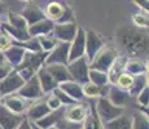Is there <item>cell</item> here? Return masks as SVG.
Segmentation results:
<instances>
[{"instance_id":"obj_1","label":"cell","mask_w":149,"mask_h":129,"mask_svg":"<svg viewBox=\"0 0 149 129\" xmlns=\"http://www.w3.org/2000/svg\"><path fill=\"white\" fill-rule=\"evenodd\" d=\"M116 38L118 44L132 57H139L148 50V36L132 27H121Z\"/></svg>"},{"instance_id":"obj_2","label":"cell","mask_w":149,"mask_h":129,"mask_svg":"<svg viewBox=\"0 0 149 129\" xmlns=\"http://www.w3.org/2000/svg\"><path fill=\"white\" fill-rule=\"evenodd\" d=\"M48 53L47 52H26L24 56V59L17 67H14L13 70H16V72L22 77L24 81H27L29 79H31L34 75H36L38 70L44 66L45 58H47Z\"/></svg>"},{"instance_id":"obj_3","label":"cell","mask_w":149,"mask_h":129,"mask_svg":"<svg viewBox=\"0 0 149 129\" xmlns=\"http://www.w3.org/2000/svg\"><path fill=\"white\" fill-rule=\"evenodd\" d=\"M119 57L118 52L114 48L104 45L95 57L90 62V68L91 70H97V71H102V72H108L109 68L113 66V63L116 62V59Z\"/></svg>"},{"instance_id":"obj_4","label":"cell","mask_w":149,"mask_h":129,"mask_svg":"<svg viewBox=\"0 0 149 129\" xmlns=\"http://www.w3.org/2000/svg\"><path fill=\"white\" fill-rule=\"evenodd\" d=\"M95 107H96L97 115H99L100 120L102 121V124H105V123H108V121H111V120H114L116 117L125 114L123 107L114 106L107 97H100V98L97 99V102L95 103Z\"/></svg>"},{"instance_id":"obj_5","label":"cell","mask_w":149,"mask_h":129,"mask_svg":"<svg viewBox=\"0 0 149 129\" xmlns=\"http://www.w3.org/2000/svg\"><path fill=\"white\" fill-rule=\"evenodd\" d=\"M68 70L70 74V77L73 81L83 85L84 83L90 81L88 80V72H90V65L86 57L75 59V61L68 63Z\"/></svg>"},{"instance_id":"obj_6","label":"cell","mask_w":149,"mask_h":129,"mask_svg":"<svg viewBox=\"0 0 149 129\" xmlns=\"http://www.w3.org/2000/svg\"><path fill=\"white\" fill-rule=\"evenodd\" d=\"M22 77L16 72V70H12L4 79L0 80V97H5L9 94L16 93L19 88L24 85Z\"/></svg>"},{"instance_id":"obj_7","label":"cell","mask_w":149,"mask_h":129,"mask_svg":"<svg viewBox=\"0 0 149 129\" xmlns=\"http://www.w3.org/2000/svg\"><path fill=\"white\" fill-rule=\"evenodd\" d=\"M105 45L102 38L93 30L86 31V49H84V57L87 58L88 63L93 59V57L97 54V52Z\"/></svg>"},{"instance_id":"obj_8","label":"cell","mask_w":149,"mask_h":129,"mask_svg":"<svg viewBox=\"0 0 149 129\" xmlns=\"http://www.w3.org/2000/svg\"><path fill=\"white\" fill-rule=\"evenodd\" d=\"M84 49H86V31L78 26L77 34L74 36L73 41L70 43V47H69V59H68L69 63L81 58V57H84Z\"/></svg>"},{"instance_id":"obj_9","label":"cell","mask_w":149,"mask_h":129,"mask_svg":"<svg viewBox=\"0 0 149 129\" xmlns=\"http://www.w3.org/2000/svg\"><path fill=\"white\" fill-rule=\"evenodd\" d=\"M17 93H18V97H21L22 99H27V101L38 99L43 97V92H42L40 84H39L38 76L34 75L31 79L25 81L24 85L17 90Z\"/></svg>"},{"instance_id":"obj_10","label":"cell","mask_w":149,"mask_h":129,"mask_svg":"<svg viewBox=\"0 0 149 129\" xmlns=\"http://www.w3.org/2000/svg\"><path fill=\"white\" fill-rule=\"evenodd\" d=\"M69 47H70V43L58 41V44L48 53L44 65H68Z\"/></svg>"},{"instance_id":"obj_11","label":"cell","mask_w":149,"mask_h":129,"mask_svg":"<svg viewBox=\"0 0 149 129\" xmlns=\"http://www.w3.org/2000/svg\"><path fill=\"white\" fill-rule=\"evenodd\" d=\"M78 30V25L75 22L71 23H54L52 30V35L57 41L61 43H71Z\"/></svg>"},{"instance_id":"obj_12","label":"cell","mask_w":149,"mask_h":129,"mask_svg":"<svg viewBox=\"0 0 149 129\" xmlns=\"http://www.w3.org/2000/svg\"><path fill=\"white\" fill-rule=\"evenodd\" d=\"M25 117L22 115L10 112L8 108L0 103V127L1 129H17Z\"/></svg>"},{"instance_id":"obj_13","label":"cell","mask_w":149,"mask_h":129,"mask_svg":"<svg viewBox=\"0 0 149 129\" xmlns=\"http://www.w3.org/2000/svg\"><path fill=\"white\" fill-rule=\"evenodd\" d=\"M86 116H87V110L84 108V106L77 105V103L68 106V108H65L64 111V119L75 124H82Z\"/></svg>"},{"instance_id":"obj_14","label":"cell","mask_w":149,"mask_h":129,"mask_svg":"<svg viewBox=\"0 0 149 129\" xmlns=\"http://www.w3.org/2000/svg\"><path fill=\"white\" fill-rule=\"evenodd\" d=\"M54 27V22H52L51 19L44 18L42 21L36 22V23L31 25L27 27V34L30 38H38L42 35H49L52 32Z\"/></svg>"},{"instance_id":"obj_15","label":"cell","mask_w":149,"mask_h":129,"mask_svg":"<svg viewBox=\"0 0 149 129\" xmlns=\"http://www.w3.org/2000/svg\"><path fill=\"white\" fill-rule=\"evenodd\" d=\"M36 76H38V80H39V84H40L43 94L52 93V92L58 87V83L49 75V72L45 70L44 66H42V67L38 70Z\"/></svg>"},{"instance_id":"obj_16","label":"cell","mask_w":149,"mask_h":129,"mask_svg":"<svg viewBox=\"0 0 149 129\" xmlns=\"http://www.w3.org/2000/svg\"><path fill=\"white\" fill-rule=\"evenodd\" d=\"M1 105L4 106L5 108H8L10 112L17 114V115H22V114L25 112V108H26V105H25L24 99L18 96H13V94L3 97Z\"/></svg>"},{"instance_id":"obj_17","label":"cell","mask_w":149,"mask_h":129,"mask_svg":"<svg viewBox=\"0 0 149 129\" xmlns=\"http://www.w3.org/2000/svg\"><path fill=\"white\" fill-rule=\"evenodd\" d=\"M21 14L22 17L25 18V21L27 22V26H31L36 22L42 21V19L45 18L44 16V12L38 7V5H34V4H29L24 9L21 10Z\"/></svg>"},{"instance_id":"obj_18","label":"cell","mask_w":149,"mask_h":129,"mask_svg":"<svg viewBox=\"0 0 149 129\" xmlns=\"http://www.w3.org/2000/svg\"><path fill=\"white\" fill-rule=\"evenodd\" d=\"M58 88L61 90H64L65 93H66L70 98H73L75 102H81L84 99L82 85L78 84V83H75V81H73V80H68V81L61 83V84H58Z\"/></svg>"},{"instance_id":"obj_19","label":"cell","mask_w":149,"mask_h":129,"mask_svg":"<svg viewBox=\"0 0 149 129\" xmlns=\"http://www.w3.org/2000/svg\"><path fill=\"white\" fill-rule=\"evenodd\" d=\"M25 53H26L25 49H22V48L12 44V47H9L5 52H3V56H4L5 62L12 66V68H14L22 62Z\"/></svg>"},{"instance_id":"obj_20","label":"cell","mask_w":149,"mask_h":129,"mask_svg":"<svg viewBox=\"0 0 149 129\" xmlns=\"http://www.w3.org/2000/svg\"><path fill=\"white\" fill-rule=\"evenodd\" d=\"M49 112H51V110L48 108L47 103H45V99H43V101H38V102L33 103V105L27 108L26 115H27V119L34 123V121H36V120L42 119V117H44L45 115H48Z\"/></svg>"},{"instance_id":"obj_21","label":"cell","mask_w":149,"mask_h":129,"mask_svg":"<svg viewBox=\"0 0 149 129\" xmlns=\"http://www.w3.org/2000/svg\"><path fill=\"white\" fill-rule=\"evenodd\" d=\"M44 67L58 84L68 81V80H71L70 74H69L68 70V65H44Z\"/></svg>"},{"instance_id":"obj_22","label":"cell","mask_w":149,"mask_h":129,"mask_svg":"<svg viewBox=\"0 0 149 129\" xmlns=\"http://www.w3.org/2000/svg\"><path fill=\"white\" fill-rule=\"evenodd\" d=\"M64 111H65L64 108L51 111L48 115H45L44 117H42V119L34 121V124H35L36 127H39L40 129H48L49 127H52V125H56L57 123L64 117Z\"/></svg>"},{"instance_id":"obj_23","label":"cell","mask_w":149,"mask_h":129,"mask_svg":"<svg viewBox=\"0 0 149 129\" xmlns=\"http://www.w3.org/2000/svg\"><path fill=\"white\" fill-rule=\"evenodd\" d=\"M125 71L132 76H137V75H144V74H147L148 67L141 59L136 58V57H132V58L126 59Z\"/></svg>"},{"instance_id":"obj_24","label":"cell","mask_w":149,"mask_h":129,"mask_svg":"<svg viewBox=\"0 0 149 129\" xmlns=\"http://www.w3.org/2000/svg\"><path fill=\"white\" fill-rule=\"evenodd\" d=\"M128 93L126 90L118 88L117 85H113V87L109 89V93H108V97L107 98L113 103L114 106H118V107H125L126 102H127V98H128Z\"/></svg>"},{"instance_id":"obj_25","label":"cell","mask_w":149,"mask_h":129,"mask_svg":"<svg viewBox=\"0 0 149 129\" xmlns=\"http://www.w3.org/2000/svg\"><path fill=\"white\" fill-rule=\"evenodd\" d=\"M90 114L86 116L84 121H83V129H105L102 121L100 120L99 115L96 112V107L95 103H91L90 105Z\"/></svg>"},{"instance_id":"obj_26","label":"cell","mask_w":149,"mask_h":129,"mask_svg":"<svg viewBox=\"0 0 149 129\" xmlns=\"http://www.w3.org/2000/svg\"><path fill=\"white\" fill-rule=\"evenodd\" d=\"M0 28H1L4 32H7L9 35V38L13 40V41H26V40L30 39L27 31L24 30H18V28L13 27L9 23H1L0 25Z\"/></svg>"},{"instance_id":"obj_27","label":"cell","mask_w":149,"mask_h":129,"mask_svg":"<svg viewBox=\"0 0 149 129\" xmlns=\"http://www.w3.org/2000/svg\"><path fill=\"white\" fill-rule=\"evenodd\" d=\"M64 10H65V5L64 4L57 3V1H52V3H49V4L47 5V8H45L44 16H47L48 19H51L52 22L56 23V22L62 17Z\"/></svg>"},{"instance_id":"obj_28","label":"cell","mask_w":149,"mask_h":129,"mask_svg":"<svg viewBox=\"0 0 149 129\" xmlns=\"http://www.w3.org/2000/svg\"><path fill=\"white\" fill-rule=\"evenodd\" d=\"M125 63H126V59L122 58V57H118V58L116 59V62H114L113 66L109 68V71L107 72L108 74L109 83L116 84L117 77H118L123 72V71H125Z\"/></svg>"},{"instance_id":"obj_29","label":"cell","mask_w":149,"mask_h":129,"mask_svg":"<svg viewBox=\"0 0 149 129\" xmlns=\"http://www.w3.org/2000/svg\"><path fill=\"white\" fill-rule=\"evenodd\" d=\"M145 87H148V76L145 75H137L134 76L132 85L130 87V89L127 90L128 96H137Z\"/></svg>"},{"instance_id":"obj_30","label":"cell","mask_w":149,"mask_h":129,"mask_svg":"<svg viewBox=\"0 0 149 129\" xmlns=\"http://www.w3.org/2000/svg\"><path fill=\"white\" fill-rule=\"evenodd\" d=\"M105 129H131V120L123 114V115L116 117L111 121L104 124Z\"/></svg>"},{"instance_id":"obj_31","label":"cell","mask_w":149,"mask_h":129,"mask_svg":"<svg viewBox=\"0 0 149 129\" xmlns=\"http://www.w3.org/2000/svg\"><path fill=\"white\" fill-rule=\"evenodd\" d=\"M88 80L100 88H104L105 85L109 84V79H108L107 72L97 71V70H91V68H90V72H88Z\"/></svg>"},{"instance_id":"obj_32","label":"cell","mask_w":149,"mask_h":129,"mask_svg":"<svg viewBox=\"0 0 149 129\" xmlns=\"http://www.w3.org/2000/svg\"><path fill=\"white\" fill-rule=\"evenodd\" d=\"M82 90H83V96L88 97V98H100V97H105L102 88L97 87L93 83L87 81L82 85Z\"/></svg>"},{"instance_id":"obj_33","label":"cell","mask_w":149,"mask_h":129,"mask_svg":"<svg viewBox=\"0 0 149 129\" xmlns=\"http://www.w3.org/2000/svg\"><path fill=\"white\" fill-rule=\"evenodd\" d=\"M131 129H149L148 115L141 111H135L131 120Z\"/></svg>"},{"instance_id":"obj_34","label":"cell","mask_w":149,"mask_h":129,"mask_svg":"<svg viewBox=\"0 0 149 129\" xmlns=\"http://www.w3.org/2000/svg\"><path fill=\"white\" fill-rule=\"evenodd\" d=\"M8 23L13 27L18 28V30H24V31H27V22L25 21V18L21 16L19 13H16V12H9L8 13Z\"/></svg>"},{"instance_id":"obj_35","label":"cell","mask_w":149,"mask_h":129,"mask_svg":"<svg viewBox=\"0 0 149 129\" xmlns=\"http://www.w3.org/2000/svg\"><path fill=\"white\" fill-rule=\"evenodd\" d=\"M12 44L17 45V47L22 48L26 52H40V45H39V41H38V38H30L26 41H12Z\"/></svg>"},{"instance_id":"obj_36","label":"cell","mask_w":149,"mask_h":129,"mask_svg":"<svg viewBox=\"0 0 149 129\" xmlns=\"http://www.w3.org/2000/svg\"><path fill=\"white\" fill-rule=\"evenodd\" d=\"M38 41H39V45H40V49L43 52H47V53H49V52L58 44V41H57L56 39L52 38V36H48V35L38 36Z\"/></svg>"},{"instance_id":"obj_37","label":"cell","mask_w":149,"mask_h":129,"mask_svg":"<svg viewBox=\"0 0 149 129\" xmlns=\"http://www.w3.org/2000/svg\"><path fill=\"white\" fill-rule=\"evenodd\" d=\"M132 81H134V76L130 75L128 72H126V71H123L121 75L117 77L116 84L114 85H117L118 88H121V89L127 92L128 89H130L131 85H132Z\"/></svg>"},{"instance_id":"obj_38","label":"cell","mask_w":149,"mask_h":129,"mask_svg":"<svg viewBox=\"0 0 149 129\" xmlns=\"http://www.w3.org/2000/svg\"><path fill=\"white\" fill-rule=\"evenodd\" d=\"M53 96H56L57 98L60 99V102H61V105H66V106H70V105H74V103H77L75 101H74L73 98H70V97L68 96L66 93H65L64 90H61L58 87L56 88L53 92H52Z\"/></svg>"},{"instance_id":"obj_39","label":"cell","mask_w":149,"mask_h":129,"mask_svg":"<svg viewBox=\"0 0 149 129\" xmlns=\"http://www.w3.org/2000/svg\"><path fill=\"white\" fill-rule=\"evenodd\" d=\"M64 5H65L64 14H62V17L56 23H71V22H75V19H74V12L71 10V8L66 4H64Z\"/></svg>"},{"instance_id":"obj_40","label":"cell","mask_w":149,"mask_h":129,"mask_svg":"<svg viewBox=\"0 0 149 129\" xmlns=\"http://www.w3.org/2000/svg\"><path fill=\"white\" fill-rule=\"evenodd\" d=\"M12 41L13 40L9 38V35H8L7 32H4V31H0V52H5L9 47H12Z\"/></svg>"},{"instance_id":"obj_41","label":"cell","mask_w":149,"mask_h":129,"mask_svg":"<svg viewBox=\"0 0 149 129\" xmlns=\"http://www.w3.org/2000/svg\"><path fill=\"white\" fill-rule=\"evenodd\" d=\"M45 103H47L48 108H49L51 111H54V110H60L61 108V102H60V99L57 98L56 96H53L52 93L48 96V98L45 99Z\"/></svg>"},{"instance_id":"obj_42","label":"cell","mask_w":149,"mask_h":129,"mask_svg":"<svg viewBox=\"0 0 149 129\" xmlns=\"http://www.w3.org/2000/svg\"><path fill=\"white\" fill-rule=\"evenodd\" d=\"M137 103L141 107H148V103H149V88L148 87H145L144 89L137 94Z\"/></svg>"},{"instance_id":"obj_43","label":"cell","mask_w":149,"mask_h":129,"mask_svg":"<svg viewBox=\"0 0 149 129\" xmlns=\"http://www.w3.org/2000/svg\"><path fill=\"white\" fill-rule=\"evenodd\" d=\"M132 21L137 27H141V28L148 27V16H145V14H140V13L134 14Z\"/></svg>"},{"instance_id":"obj_44","label":"cell","mask_w":149,"mask_h":129,"mask_svg":"<svg viewBox=\"0 0 149 129\" xmlns=\"http://www.w3.org/2000/svg\"><path fill=\"white\" fill-rule=\"evenodd\" d=\"M57 127L60 129H81V124H75V123H70L68 121V120H65L64 117H62L61 120H60L58 123H57Z\"/></svg>"},{"instance_id":"obj_45","label":"cell","mask_w":149,"mask_h":129,"mask_svg":"<svg viewBox=\"0 0 149 129\" xmlns=\"http://www.w3.org/2000/svg\"><path fill=\"white\" fill-rule=\"evenodd\" d=\"M12 70H13L12 66H10L9 63H7V62H3V63H0V80L4 79V77L7 76Z\"/></svg>"},{"instance_id":"obj_46","label":"cell","mask_w":149,"mask_h":129,"mask_svg":"<svg viewBox=\"0 0 149 129\" xmlns=\"http://www.w3.org/2000/svg\"><path fill=\"white\" fill-rule=\"evenodd\" d=\"M134 3L137 5V7H140L143 10H147L149 9V0H134Z\"/></svg>"},{"instance_id":"obj_47","label":"cell","mask_w":149,"mask_h":129,"mask_svg":"<svg viewBox=\"0 0 149 129\" xmlns=\"http://www.w3.org/2000/svg\"><path fill=\"white\" fill-rule=\"evenodd\" d=\"M17 129H33L31 128V121L29 119H24L21 124L17 127Z\"/></svg>"},{"instance_id":"obj_48","label":"cell","mask_w":149,"mask_h":129,"mask_svg":"<svg viewBox=\"0 0 149 129\" xmlns=\"http://www.w3.org/2000/svg\"><path fill=\"white\" fill-rule=\"evenodd\" d=\"M4 12H5V4H4V3L0 1V14L4 13Z\"/></svg>"},{"instance_id":"obj_49","label":"cell","mask_w":149,"mask_h":129,"mask_svg":"<svg viewBox=\"0 0 149 129\" xmlns=\"http://www.w3.org/2000/svg\"><path fill=\"white\" fill-rule=\"evenodd\" d=\"M3 62H5V59H4V56H3V53L0 52V63H3Z\"/></svg>"},{"instance_id":"obj_50","label":"cell","mask_w":149,"mask_h":129,"mask_svg":"<svg viewBox=\"0 0 149 129\" xmlns=\"http://www.w3.org/2000/svg\"><path fill=\"white\" fill-rule=\"evenodd\" d=\"M31 128H33V129H40L39 127H36V125L34 124V123H31Z\"/></svg>"},{"instance_id":"obj_51","label":"cell","mask_w":149,"mask_h":129,"mask_svg":"<svg viewBox=\"0 0 149 129\" xmlns=\"http://www.w3.org/2000/svg\"><path fill=\"white\" fill-rule=\"evenodd\" d=\"M48 129H60L58 127H57V125H52V127H49Z\"/></svg>"},{"instance_id":"obj_52","label":"cell","mask_w":149,"mask_h":129,"mask_svg":"<svg viewBox=\"0 0 149 129\" xmlns=\"http://www.w3.org/2000/svg\"><path fill=\"white\" fill-rule=\"evenodd\" d=\"M24 1H29V3H30V1H31V0H24Z\"/></svg>"},{"instance_id":"obj_53","label":"cell","mask_w":149,"mask_h":129,"mask_svg":"<svg viewBox=\"0 0 149 129\" xmlns=\"http://www.w3.org/2000/svg\"><path fill=\"white\" fill-rule=\"evenodd\" d=\"M0 103H1V97H0Z\"/></svg>"},{"instance_id":"obj_54","label":"cell","mask_w":149,"mask_h":129,"mask_svg":"<svg viewBox=\"0 0 149 129\" xmlns=\"http://www.w3.org/2000/svg\"><path fill=\"white\" fill-rule=\"evenodd\" d=\"M0 25H1V22H0Z\"/></svg>"},{"instance_id":"obj_55","label":"cell","mask_w":149,"mask_h":129,"mask_svg":"<svg viewBox=\"0 0 149 129\" xmlns=\"http://www.w3.org/2000/svg\"><path fill=\"white\" fill-rule=\"evenodd\" d=\"M0 129H1V127H0Z\"/></svg>"},{"instance_id":"obj_56","label":"cell","mask_w":149,"mask_h":129,"mask_svg":"<svg viewBox=\"0 0 149 129\" xmlns=\"http://www.w3.org/2000/svg\"><path fill=\"white\" fill-rule=\"evenodd\" d=\"M81 129H83V128H81Z\"/></svg>"}]
</instances>
